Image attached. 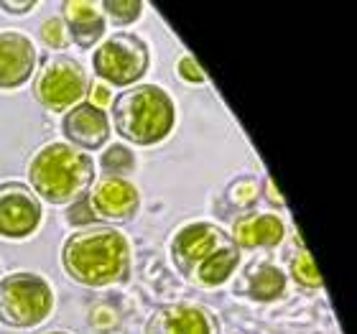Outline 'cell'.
Returning a JSON list of instances; mask_svg holds the SVG:
<instances>
[{
    "instance_id": "obj_3",
    "label": "cell",
    "mask_w": 357,
    "mask_h": 334,
    "mask_svg": "<svg viewBox=\"0 0 357 334\" xmlns=\"http://www.w3.org/2000/svg\"><path fill=\"white\" fill-rule=\"evenodd\" d=\"M112 123L126 141L135 146H153L172 133L176 107L166 89L156 84H138L126 89L112 103Z\"/></svg>"
},
{
    "instance_id": "obj_16",
    "label": "cell",
    "mask_w": 357,
    "mask_h": 334,
    "mask_svg": "<svg viewBox=\"0 0 357 334\" xmlns=\"http://www.w3.org/2000/svg\"><path fill=\"white\" fill-rule=\"evenodd\" d=\"M286 289V275L281 268L275 266H263L258 268L250 278V296L258 301H273L278 298Z\"/></svg>"
},
{
    "instance_id": "obj_8",
    "label": "cell",
    "mask_w": 357,
    "mask_h": 334,
    "mask_svg": "<svg viewBox=\"0 0 357 334\" xmlns=\"http://www.w3.org/2000/svg\"><path fill=\"white\" fill-rule=\"evenodd\" d=\"M41 225V202L18 181L0 184V238L21 240Z\"/></svg>"
},
{
    "instance_id": "obj_24",
    "label": "cell",
    "mask_w": 357,
    "mask_h": 334,
    "mask_svg": "<svg viewBox=\"0 0 357 334\" xmlns=\"http://www.w3.org/2000/svg\"><path fill=\"white\" fill-rule=\"evenodd\" d=\"M92 100H95L92 105L102 110V105L110 103V89L105 87V84H95V87H92Z\"/></svg>"
},
{
    "instance_id": "obj_22",
    "label": "cell",
    "mask_w": 357,
    "mask_h": 334,
    "mask_svg": "<svg viewBox=\"0 0 357 334\" xmlns=\"http://www.w3.org/2000/svg\"><path fill=\"white\" fill-rule=\"evenodd\" d=\"M235 194H238V197H235V202H238V204H250V202L255 199L258 189H255L253 181H243V184L235 189Z\"/></svg>"
},
{
    "instance_id": "obj_17",
    "label": "cell",
    "mask_w": 357,
    "mask_h": 334,
    "mask_svg": "<svg viewBox=\"0 0 357 334\" xmlns=\"http://www.w3.org/2000/svg\"><path fill=\"white\" fill-rule=\"evenodd\" d=\"M100 164L110 176H123V174H130L135 169V158L126 146H112L102 153Z\"/></svg>"
},
{
    "instance_id": "obj_7",
    "label": "cell",
    "mask_w": 357,
    "mask_h": 334,
    "mask_svg": "<svg viewBox=\"0 0 357 334\" xmlns=\"http://www.w3.org/2000/svg\"><path fill=\"white\" fill-rule=\"evenodd\" d=\"M235 245L220 227L207 222L199 225H186L184 230L174 238V260H176L178 271L189 278H194V273L199 271L209 258H215L217 252H222L225 248Z\"/></svg>"
},
{
    "instance_id": "obj_2",
    "label": "cell",
    "mask_w": 357,
    "mask_h": 334,
    "mask_svg": "<svg viewBox=\"0 0 357 334\" xmlns=\"http://www.w3.org/2000/svg\"><path fill=\"white\" fill-rule=\"evenodd\" d=\"M31 186L52 204H67L84 197L95 181V164L69 143H49L38 151L29 169Z\"/></svg>"
},
{
    "instance_id": "obj_20",
    "label": "cell",
    "mask_w": 357,
    "mask_h": 334,
    "mask_svg": "<svg viewBox=\"0 0 357 334\" xmlns=\"http://www.w3.org/2000/svg\"><path fill=\"white\" fill-rule=\"evenodd\" d=\"M41 38L52 49H64L67 46V26H64V21L61 18H49V21L41 23Z\"/></svg>"
},
{
    "instance_id": "obj_4",
    "label": "cell",
    "mask_w": 357,
    "mask_h": 334,
    "mask_svg": "<svg viewBox=\"0 0 357 334\" xmlns=\"http://www.w3.org/2000/svg\"><path fill=\"white\" fill-rule=\"evenodd\" d=\"M54 291L36 273H10L0 278V319L8 327H36L52 314Z\"/></svg>"
},
{
    "instance_id": "obj_15",
    "label": "cell",
    "mask_w": 357,
    "mask_h": 334,
    "mask_svg": "<svg viewBox=\"0 0 357 334\" xmlns=\"http://www.w3.org/2000/svg\"><path fill=\"white\" fill-rule=\"evenodd\" d=\"M238 260H240L238 245L225 248L222 252H217L215 258H209L207 263L194 273L192 281L202 283V286H220V283L227 281L232 275V271L238 268Z\"/></svg>"
},
{
    "instance_id": "obj_25",
    "label": "cell",
    "mask_w": 357,
    "mask_h": 334,
    "mask_svg": "<svg viewBox=\"0 0 357 334\" xmlns=\"http://www.w3.org/2000/svg\"><path fill=\"white\" fill-rule=\"evenodd\" d=\"M268 192H271V202H273V204H283V197L278 192H275L273 181H268Z\"/></svg>"
},
{
    "instance_id": "obj_5",
    "label": "cell",
    "mask_w": 357,
    "mask_h": 334,
    "mask_svg": "<svg viewBox=\"0 0 357 334\" xmlns=\"http://www.w3.org/2000/svg\"><path fill=\"white\" fill-rule=\"evenodd\" d=\"M92 64L97 77H102L105 82L128 87L146 75L151 64L149 46L135 33H112L97 46Z\"/></svg>"
},
{
    "instance_id": "obj_23",
    "label": "cell",
    "mask_w": 357,
    "mask_h": 334,
    "mask_svg": "<svg viewBox=\"0 0 357 334\" xmlns=\"http://www.w3.org/2000/svg\"><path fill=\"white\" fill-rule=\"evenodd\" d=\"M0 8H6V10H10V13H29V10H33L36 8V3L33 0H26V3H10V0H3L0 3Z\"/></svg>"
},
{
    "instance_id": "obj_11",
    "label": "cell",
    "mask_w": 357,
    "mask_h": 334,
    "mask_svg": "<svg viewBox=\"0 0 357 334\" xmlns=\"http://www.w3.org/2000/svg\"><path fill=\"white\" fill-rule=\"evenodd\" d=\"M61 130L69 141L82 146V149H100L107 135H110V126H107V115L92 103L75 105L72 110L64 115Z\"/></svg>"
},
{
    "instance_id": "obj_1",
    "label": "cell",
    "mask_w": 357,
    "mask_h": 334,
    "mask_svg": "<svg viewBox=\"0 0 357 334\" xmlns=\"http://www.w3.org/2000/svg\"><path fill=\"white\" fill-rule=\"evenodd\" d=\"M67 273L84 286L123 281L130 268L128 240L112 227H92L72 235L61 250Z\"/></svg>"
},
{
    "instance_id": "obj_13",
    "label": "cell",
    "mask_w": 357,
    "mask_h": 334,
    "mask_svg": "<svg viewBox=\"0 0 357 334\" xmlns=\"http://www.w3.org/2000/svg\"><path fill=\"white\" fill-rule=\"evenodd\" d=\"M61 10H64V26L79 46L87 49L105 36V15L100 13V6L87 0H69L61 6Z\"/></svg>"
},
{
    "instance_id": "obj_12",
    "label": "cell",
    "mask_w": 357,
    "mask_h": 334,
    "mask_svg": "<svg viewBox=\"0 0 357 334\" xmlns=\"http://www.w3.org/2000/svg\"><path fill=\"white\" fill-rule=\"evenodd\" d=\"M215 324L199 306H166L153 314L146 334H212Z\"/></svg>"
},
{
    "instance_id": "obj_21",
    "label": "cell",
    "mask_w": 357,
    "mask_h": 334,
    "mask_svg": "<svg viewBox=\"0 0 357 334\" xmlns=\"http://www.w3.org/2000/svg\"><path fill=\"white\" fill-rule=\"evenodd\" d=\"M176 72L181 75V79H186V82H192V84H202L204 79H207L204 69H202L199 64H197V59H194L192 54H184V56L178 59Z\"/></svg>"
},
{
    "instance_id": "obj_18",
    "label": "cell",
    "mask_w": 357,
    "mask_h": 334,
    "mask_svg": "<svg viewBox=\"0 0 357 334\" xmlns=\"http://www.w3.org/2000/svg\"><path fill=\"white\" fill-rule=\"evenodd\" d=\"M100 10L107 13L112 23H118V26H126V23H133L141 18V10H143V3L141 0H107L100 6Z\"/></svg>"
},
{
    "instance_id": "obj_9",
    "label": "cell",
    "mask_w": 357,
    "mask_h": 334,
    "mask_svg": "<svg viewBox=\"0 0 357 334\" xmlns=\"http://www.w3.org/2000/svg\"><path fill=\"white\" fill-rule=\"evenodd\" d=\"M89 207H92L95 217L100 215V220L126 222L141 207V194H138L133 181H128L126 176H110L107 174L92 186Z\"/></svg>"
},
{
    "instance_id": "obj_26",
    "label": "cell",
    "mask_w": 357,
    "mask_h": 334,
    "mask_svg": "<svg viewBox=\"0 0 357 334\" xmlns=\"http://www.w3.org/2000/svg\"><path fill=\"white\" fill-rule=\"evenodd\" d=\"M46 334H67V332H46Z\"/></svg>"
},
{
    "instance_id": "obj_6",
    "label": "cell",
    "mask_w": 357,
    "mask_h": 334,
    "mask_svg": "<svg viewBox=\"0 0 357 334\" xmlns=\"http://www.w3.org/2000/svg\"><path fill=\"white\" fill-rule=\"evenodd\" d=\"M87 75L79 61L69 56H52L38 69L36 82H33V95L46 110L61 112L75 107L84 95H87Z\"/></svg>"
},
{
    "instance_id": "obj_19",
    "label": "cell",
    "mask_w": 357,
    "mask_h": 334,
    "mask_svg": "<svg viewBox=\"0 0 357 334\" xmlns=\"http://www.w3.org/2000/svg\"><path fill=\"white\" fill-rule=\"evenodd\" d=\"M291 273H294V278H296L301 286H309V289H319L321 286V275H319V271H317V266H314V260L309 252H301V255L294 258Z\"/></svg>"
},
{
    "instance_id": "obj_14",
    "label": "cell",
    "mask_w": 357,
    "mask_h": 334,
    "mask_svg": "<svg viewBox=\"0 0 357 334\" xmlns=\"http://www.w3.org/2000/svg\"><path fill=\"white\" fill-rule=\"evenodd\" d=\"M283 240V222L275 215H245L235 222L232 243L238 248L278 245Z\"/></svg>"
},
{
    "instance_id": "obj_10",
    "label": "cell",
    "mask_w": 357,
    "mask_h": 334,
    "mask_svg": "<svg viewBox=\"0 0 357 334\" xmlns=\"http://www.w3.org/2000/svg\"><path fill=\"white\" fill-rule=\"evenodd\" d=\"M36 69V46L21 31H0V89L21 87Z\"/></svg>"
}]
</instances>
